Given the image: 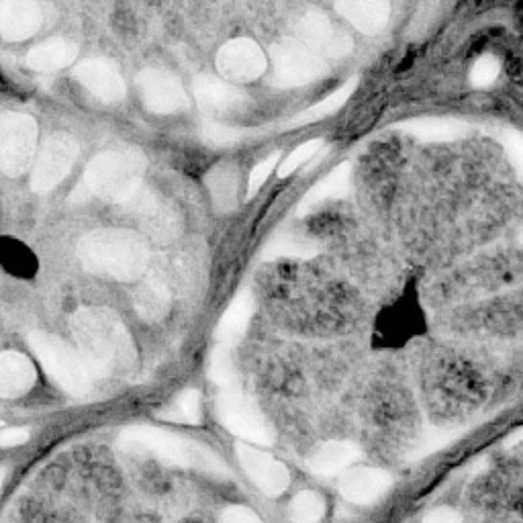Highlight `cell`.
Returning <instances> with one entry per match:
<instances>
[{
	"instance_id": "4316f807",
	"label": "cell",
	"mask_w": 523,
	"mask_h": 523,
	"mask_svg": "<svg viewBox=\"0 0 523 523\" xmlns=\"http://www.w3.org/2000/svg\"><path fill=\"white\" fill-rule=\"evenodd\" d=\"M78 56V47L62 37L47 39L27 54L25 64L35 72H56L70 66Z\"/></svg>"
},
{
	"instance_id": "ffe728a7",
	"label": "cell",
	"mask_w": 523,
	"mask_h": 523,
	"mask_svg": "<svg viewBox=\"0 0 523 523\" xmlns=\"http://www.w3.org/2000/svg\"><path fill=\"white\" fill-rule=\"evenodd\" d=\"M41 27L37 0H0V33L7 41H23Z\"/></svg>"
},
{
	"instance_id": "ac0fdd59",
	"label": "cell",
	"mask_w": 523,
	"mask_h": 523,
	"mask_svg": "<svg viewBox=\"0 0 523 523\" xmlns=\"http://www.w3.org/2000/svg\"><path fill=\"white\" fill-rule=\"evenodd\" d=\"M150 276L162 280L172 295H193L201 282L199 264L188 254H160L150 260Z\"/></svg>"
},
{
	"instance_id": "8992f818",
	"label": "cell",
	"mask_w": 523,
	"mask_h": 523,
	"mask_svg": "<svg viewBox=\"0 0 523 523\" xmlns=\"http://www.w3.org/2000/svg\"><path fill=\"white\" fill-rule=\"evenodd\" d=\"M217 415L227 430L233 432L237 438L262 448L274 444L272 427L268 425L256 403L250 401L240 391V387L221 389L217 397Z\"/></svg>"
},
{
	"instance_id": "30bf717a",
	"label": "cell",
	"mask_w": 523,
	"mask_h": 523,
	"mask_svg": "<svg viewBox=\"0 0 523 523\" xmlns=\"http://www.w3.org/2000/svg\"><path fill=\"white\" fill-rule=\"evenodd\" d=\"M76 158L78 144L70 135L56 133L47 137L33 166L31 188L39 195L50 193L70 174Z\"/></svg>"
},
{
	"instance_id": "44dd1931",
	"label": "cell",
	"mask_w": 523,
	"mask_h": 523,
	"mask_svg": "<svg viewBox=\"0 0 523 523\" xmlns=\"http://www.w3.org/2000/svg\"><path fill=\"white\" fill-rule=\"evenodd\" d=\"M338 13L366 35H376L389 25V0H336Z\"/></svg>"
},
{
	"instance_id": "5bb4252c",
	"label": "cell",
	"mask_w": 523,
	"mask_h": 523,
	"mask_svg": "<svg viewBox=\"0 0 523 523\" xmlns=\"http://www.w3.org/2000/svg\"><path fill=\"white\" fill-rule=\"evenodd\" d=\"M297 37L307 47H311L315 54L334 58V60L348 56L354 47L350 35L338 31L334 25H331V21L319 11H311L299 21Z\"/></svg>"
},
{
	"instance_id": "52a82bcc",
	"label": "cell",
	"mask_w": 523,
	"mask_h": 523,
	"mask_svg": "<svg viewBox=\"0 0 523 523\" xmlns=\"http://www.w3.org/2000/svg\"><path fill=\"white\" fill-rule=\"evenodd\" d=\"M274 84L280 88H299L325 76L327 66L319 54L299 39H284L272 47Z\"/></svg>"
},
{
	"instance_id": "e575fe53",
	"label": "cell",
	"mask_w": 523,
	"mask_h": 523,
	"mask_svg": "<svg viewBox=\"0 0 523 523\" xmlns=\"http://www.w3.org/2000/svg\"><path fill=\"white\" fill-rule=\"evenodd\" d=\"M164 419H172V421H180V423H201V395L195 389H188L184 391L178 401L176 407L164 413Z\"/></svg>"
},
{
	"instance_id": "7c38bea8",
	"label": "cell",
	"mask_w": 523,
	"mask_h": 523,
	"mask_svg": "<svg viewBox=\"0 0 523 523\" xmlns=\"http://www.w3.org/2000/svg\"><path fill=\"white\" fill-rule=\"evenodd\" d=\"M487 327L491 340L523 348V287L489 301Z\"/></svg>"
},
{
	"instance_id": "f35d334b",
	"label": "cell",
	"mask_w": 523,
	"mask_h": 523,
	"mask_svg": "<svg viewBox=\"0 0 523 523\" xmlns=\"http://www.w3.org/2000/svg\"><path fill=\"white\" fill-rule=\"evenodd\" d=\"M501 139H503L505 152H507L513 168L517 170V174L523 180V135L517 131H505L501 135Z\"/></svg>"
},
{
	"instance_id": "4dcf8cb0",
	"label": "cell",
	"mask_w": 523,
	"mask_h": 523,
	"mask_svg": "<svg viewBox=\"0 0 523 523\" xmlns=\"http://www.w3.org/2000/svg\"><path fill=\"white\" fill-rule=\"evenodd\" d=\"M211 199L219 211H233L237 205V174L231 166L215 168L207 178Z\"/></svg>"
},
{
	"instance_id": "3957f363",
	"label": "cell",
	"mask_w": 523,
	"mask_h": 523,
	"mask_svg": "<svg viewBox=\"0 0 523 523\" xmlns=\"http://www.w3.org/2000/svg\"><path fill=\"white\" fill-rule=\"evenodd\" d=\"M146 172V158L135 148L107 150L94 156L86 166L82 184L72 193V203L88 197H101L123 205L137 188H141Z\"/></svg>"
},
{
	"instance_id": "6da1fadb",
	"label": "cell",
	"mask_w": 523,
	"mask_h": 523,
	"mask_svg": "<svg viewBox=\"0 0 523 523\" xmlns=\"http://www.w3.org/2000/svg\"><path fill=\"white\" fill-rule=\"evenodd\" d=\"M70 325L92 376L123 374L133 368V340L113 311L103 307L80 309Z\"/></svg>"
},
{
	"instance_id": "74e56055",
	"label": "cell",
	"mask_w": 523,
	"mask_h": 523,
	"mask_svg": "<svg viewBox=\"0 0 523 523\" xmlns=\"http://www.w3.org/2000/svg\"><path fill=\"white\" fill-rule=\"evenodd\" d=\"M280 162V152H274L270 154L266 160H262L250 174V180H248V199H252L258 190L264 186V182L270 178V174L274 172L276 164Z\"/></svg>"
},
{
	"instance_id": "d4e9b609",
	"label": "cell",
	"mask_w": 523,
	"mask_h": 523,
	"mask_svg": "<svg viewBox=\"0 0 523 523\" xmlns=\"http://www.w3.org/2000/svg\"><path fill=\"white\" fill-rule=\"evenodd\" d=\"M254 307H256V303H254L250 289H242L240 293H237L217 325V340L225 346L240 342L250 325Z\"/></svg>"
},
{
	"instance_id": "ba28073f",
	"label": "cell",
	"mask_w": 523,
	"mask_h": 523,
	"mask_svg": "<svg viewBox=\"0 0 523 523\" xmlns=\"http://www.w3.org/2000/svg\"><path fill=\"white\" fill-rule=\"evenodd\" d=\"M37 148V123L25 113L0 117V168L11 178L25 174Z\"/></svg>"
},
{
	"instance_id": "f546056e",
	"label": "cell",
	"mask_w": 523,
	"mask_h": 523,
	"mask_svg": "<svg viewBox=\"0 0 523 523\" xmlns=\"http://www.w3.org/2000/svg\"><path fill=\"white\" fill-rule=\"evenodd\" d=\"M319 254L317 244L311 240H305L301 235L293 233H280L274 235L272 240L262 248V260H278V258H299L307 260Z\"/></svg>"
},
{
	"instance_id": "8d00e7d4",
	"label": "cell",
	"mask_w": 523,
	"mask_h": 523,
	"mask_svg": "<svg viewBox=\"0 0 523 523\" xmlns=\"http://www.w3.org/2000/svg\"><path fill=\"white\" fill-rule=\"evenodd\" d=\"M499 70H501L499 60H497L495 56L487 54V56H483L481 60H477V64L472 66V70H470V82H472V86H477V88L491 86V84L497 80Z\"/></svg>"
},
{
	"instance_id": "83f0119b",
	"label": "cell",
	"mask_w": 523,
	"mask_h": 523,
	"mask_svg": "<svg viewBox=\"0 0 523 523\" xmlns=\"http://www.w3.org/2000/svg\"><path fill=\"white\" fill-rule=\"evenodd\" d=\"M409 135H415L423 141H454L468 133V125L458 119H446V117H419L409 119L397 125Z\"/></svg>"
},
{
	"instance_id": "7a4b0ae2",
	"label": "cell",
	"mask_w": 523,
	"mask_h": 523,
	"mask_svg": "<svg viewBox=\"0 0 523 523\" xmlns=\"http://www.w3.org/2000/svg\"><path fill=\"white\" fill-rule=\"evenodd\" d=\"M78 258L88 272L115 280H135L150 266L144 237L127 229H99L84 235Z\"/></svg>"
},
{
	"instance_id": "f1b7e54d",
	"label": "cell",
	"mask_w": 523,
	"mask_h": 523,
	"mask_svg": "<svg viewBox=\"0 0 523 523\" xmlns=\"http://www.w3.org/2000/svg\"><path fill=\"white\" fill-rule=\"evenodd\" d=\"M356 86H358V80H356V78L348 80V82H346L344 86H340L336 92H331L329 97H325L323 101L315 103L313 107L301 111V113L295 115L291 121L284 123V129L303 127V125L317 123V121H321V119H325V117H329V115H334L336 111H340V109L348 103V99L354 94Z\"/></svg>"
},
{
	"instance_id": "836d02e7",
	"label": "cell",
	"mask_w": 523,
	"mask_h": 523,
	"mask_svg": "<svg viewBox=\"0 0 523 523\" xmlns=\"http://www.w3.org/2000/svg\"><path fill=\"white\" fill-rule=\"evenodd\" d=\"M201 137L207 141L209 146L227 148V146H235V144H240V141L248 139L250 129H235V127L219 125L215 121H203Z\"/></svg>"
},
{
	"instance_id": "277c9868",
	"label": "cell",
	"mask_w": 523,
	"mask_h": 523,
	"mask_svg": "<svg viewBox=\"0 0 523 523\" xmlns=\"http://www.w3.org/2000/svg\"><path fill=\"white\" fill-rule=\"evenodd\" d=\"M117 444L127 452L154 454L160 460L170 462L174 466L205 470L207 474H211V477H219V479L231 477L229 468L213 450L193 440L156 430V427H146V425L127 427V430L119 436Z\"/></svg>"
},
{
	"instance_id": "5b68a950",
	"label": "cell",
	"mask_w": 523,
	"mask_h": 523,
	"mask_svg": "<svg viewBox=\"0 0 523 523\" xmlns=\"http://www.w3.org/2000/svg\"><path fill=\"white\" fill-rule=\"evenodd\" d=\"M29 346L39 358L45 372L50 374L56 383L74 397H84L90 391L92 372L82 354H76L62 340L33 331L29 336Z\"/></svg>"
},
{
	"instance_id": "7402d4cb",
	"label": "cell",
	"mask_w": 523,
	"mask_h": 523,
	"mask_svg": "<svg viewBox=\"0 0 523 523\" xmlns=\"http://www.w3.org/2000/svg\"><path fill=\"white\" fill-rule=\"evenodd\" d=\"M35 368L31 360L19 352H5L0 356V395L17 399L35 385Z\"/></svg>"
},
{
	"instance_id": "8fae6325",
	"label": "cell",
	"mask_w": 523,
	"mask_h": 523,
	"mask_svg": "<svg viewBox=\"0 0 523 523\" xmlns=\"http://www.w3.org/2000/svg\"><path fill=\"white\" fill-rule=\"evenodd\" d=\"M137 86L141 92L144 105L158 115H170L178 111H186L190 101L178 78L166 70L146 68L137 76Z\"/></svg>"
},
{
	"instance_id": "603a6c76",
	"label": "cell",
	"mask_w": 523,
	"mask_h": 523,
	"mask_svg": "<svg viewBox=\"0 0 523 523\" xmlns=\"http://www.w3.org/2000/svg\"><path fill=\"white\" fill-rule=\"evenodd\" d=\"M362 456L360 448L352 442H325L313 450V454L307 460V466L311 472L319 474V477H334V474L346 470Z\"/></svg>"
},
{
	"instance_id": "4fadbf2b",
	"label": "cell",
	"mask_w": 523,
	"mask_h": 523,
	"mask_svg": "<svg viewBox=\"0 0 523 523\" xmlns=\"http://www.w3.org/2000/svg\"><path fill=\"white\" fill-rule=\"evenodd\" d=\"M217 70L233 82H252L266 70V56L252 39L237 37L227 41L217 54Z\"/></svg>"
},
{
	"instance_id": "ab89813d",
	"label": "cell",
	"mask_w": 523,
	"mask_h": 523,
	"mask_svg": "<svg viewBox=\"0 0 523 523\" xmlns=\"http://www.w3.org/2000/svg\"><path fill=\"white\" fill-rule=\"evenodd\" d=\"M221 523H262V519L248 507L233 505L221 513Z\"/></svg>"
},
{
	"instance_id": "9a60e30c",
	"label": "cell",
	"mask_w": 523,
	"mask_h": 523,
	"mask_svg": "<svg viewBox=\"0 0 523 523\" xmlns=\"http://www.w3.org/2000/svg\"><path fill=\"white\" fill-rule=\"evenodd\" d=\"M237 458H240L242 468L246 470L252 483L268 497H278L287 491L291 477L289 470L282 462L272 458L270 454L252 448L248 444H237Z\"/></svg>"
},
{
	"instance_id": "2e32d148",
	"label": "cell",
	"mask_w": 523,
	"mask_h": 523,
	"mask_svg": "<svg viewBox=\"0 0 523 523\" xmlns=\"http://www.w3.org/2000/svg\"><path fill=\"white\" fill-rule=\"evenodd\" d=\"M74 78L103 103H119L125 99L127 86L117 66L103 58L84 60L74 68Z\"/></svg>"
},
{
	"instance_id": "b9f144b4",
	"label": "cell",
	"mask_w": 523,
	"mask_h": 523,
	"mask_svg": "<svg viewBox=\"0 0 523 523\" xmlns=\"http://www.w3.org/2000/svg\"><path fill=\"white\" fill-rule=\"evenodd\" d=\"M423 523H458V519L448 511H436L432 515H427Z\"/></svg>"
},
{
	"instance_id": "1f68e13d",
	"label": "cell",
	"mask_w": 523,
	"mask_h": 523,
	"mask_svg": "<svg viewBox=\"0 0 523 523\" xmlns=\"http://www.w3.org/2000/svg\"><path fill=\"white\" fill-rule=\"evenodd\" d=\"M209 376H211L213 383H217L221 389L240 387V385H237V372H235V366H233V360H231L229 346L221 344L211 352Z\"/></svg>"
},
{
	"instance_id": "e0dca14e",
	"label": "cell",
	"mask_w": 523,
	"mask_h": 523,
	"mask_svg": "<svg viewBox=\"0 0 523 523\" xmlns=\"http://www.w3.org/2000/svg\"><path fill=\"white\" fill-rule=\"evenodd\" d=\"M193 90L199 107L209 115H235L244 111L250 103V97L244 90L207 74L195 78Z\"/></svg>"
},
{
	"instance_id": "d6986e66",
	"label": "cell",
	"mask_w": 523,
	"mask_h": 523,
	"mask_svg": "<svg viewBox=\"0 0 523 523\" xmlns=\"http://www.w3.org/2000/svg\"><path fill=\"white\" fill-rule=\"evenodd\" d=\"M391 485V474L383 468H352L340 481V493L350 503L370 505L383 497Z\"/></svg>"
},
{
	"instance_id": "60d3db41",
	"label": "cell",
	"mask_w": 523,
	"mask_h": 523,
	"mask_svg": "<svg viewBox=\"0 0 523 523\" xmlns=\"http://www.w3.org/2000/svg\"><path fill=\"white\" fill-rule=\"evenodd\" d=\"M29 430L27 427H11V430H5L3 436H0V444H3L5 448H11V446H21L29 440Z\"/></svg>"
},
{
	"instance_id": "d590c367",
	"label": "cell",
	"mask_w": 523,
	"mask_h": 523,
	"mask_svg": "<svg viewBox=\"0 0 523 523\" xmlns=\"http://www.w3.org/2000/svg\"><path fill=\"white\" fill-rule=\"evenodd\" d=\"M321 148H323V139H311V141H307V144L299 146L287 160H284V162L278 166V176H280V178L291 176V174H293L295 170H299L305 162H309L313 156H317Z\"/></svg>"
},
{
	"instance_id": "484cf974",
	"label": "cell",
	"mask_w": 523,
	"mask_h": 523,
	"mask_svg": "<svg viewBox=\"0 0 523 523\" xmlns=\"http://www.w3.org/2000/svg\"><path fill=\"white\" fill-rule=\"evenodd\" d=\"M350 182H352V166L348 162L340 164L338 168L331 170L325 178H321L309 193L301 199L297 215H307L317 205L329 201V199H342L350 193Z\"/></svg>"
},
{
	"instance_id": "cb8c5ba5",
	"label": "cell",
	"mask_w": 523,
	"mask_h": 523,
	"mask_svg": "<svg viewBox=\"0 0 523 523\" xmlns=\"http://www.w3.org/2000/svg\"><path fill=\"white\" fill-rule=\"evenodd\" d=\"M172 297V291L162 280H158L156 276H148V280L141 282L133 291V307L144 321L158 323L168 315Z\"/></svg>"
},
{
	"instance_id": "d6a6232c",
	"label": "cell",
	"mask_w": 523,
	"mask_h": 523,
	"mask_svg": "<svg viewBox=\"0 0 523 523\" xmlns=\"http://www.w3.org/2000/svg\"><path fill=\"white\" fill-rule=\"evenodd\" d=\"M325 513V501L313 491L299 493L291 503L293 523H317Z\"/></svg>"
},
{
	"instance_id": "9c48e42d",
	"label": "cell",
	"mask_w": 523,
	"mask_h": 523,
	"mask_svg": "<svg viewBox=\"0 0 523 523\" xmlns=\"http://www.w3.org/2000/svg\"><path fill=\"white\" fill-rule=\"evenodd\" d=\"M125 211L137 219L150 237L158 242H170L180 233L182 221L178 211L154 190L141 186L123 203Z\"/></svg>"
}]
</instances>
